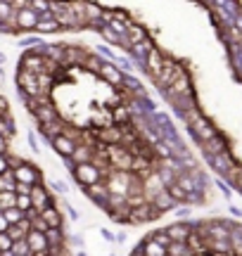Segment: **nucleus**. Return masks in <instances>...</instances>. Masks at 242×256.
I'll return each mask as SVG.
<instances>
[{
  "mask_svg": "<svg viewBox=\"0 0 242 256\" xmlns=\"http://www.w3.org/2000/svg\"><path fill=\"white\" fill-rule=\"evenodd\" d=\"M19 69L24 72H31V74H43L48 69V57L38 50V48H31L22 55V62H19Z\"/></svg>",
  "mask_w": 242,
  "mask_h": 256,
  "instance_id": "obj_1",
  "label": "nucleus"
},
{
  "mask_svg": "<svg viewBox=\"0 0 242 256\" xmlns=\"http://www.w3.org/2000/svg\"><path fill=\"white\" fill-rule=\"evenodd\" d=\"M74 176H76V180H78L81 185H86V188L102 180V171H100L93 162H88V164H76L74 166Z\"/></svg>",
  "mask_w": 242,
  "mask_h": 256,
  "instance_id": "obj_2",
  "label": "nucleus"
},
{
  "mask_svg": "<svg viewBox=\"0 0 242 256\" xmlns=\"http://www.w3.org/2000/svg\"><path fill=\"white\" fill-rule=\"evenodd\" d=\"M38 22H40V14H38L34 8H22V10H17V14H14V26H17V31H36Z\"/></svg>",
  "mask_w": 242,
  "mask_h": 256,
  "instance_id": "obj_3",
  "label": "nucleus"
},
{
  "mask_svg": "<svg viewBox=\"0 0 242 256\" xmlns=\"http://www.w3.org/2000/svg\"><path fill=\"white\" fill-rule=\"evenodd\" d=\"M12 171H14L17 183H28V185L40 183V171L34 164H28V162H19L17 166H12Z\"/></svg>",
  "mask_w": 242,
  "mask_h": 256,
  "instance_id": "obj_4",
  "label": "nucleus"
},
{
  "mask_svg": "<svg viewBox=\"0 0 242 256\" xmlns=\"http://www.w3.org/2000/svg\"><path fill=\"white\" fill-rule=\"evenodd\" d=\"M17 86H19V90L26 92V95H31V98L40 95V90H38V74H31V72L19 69V74H17Z\"/></svg>",
  "mask_w": 242,
  "mask_h": 256,
  "instance_id": "obj_5",
  "label": "nucleus"
},
{
  "mask_svg": "<svg viewBox=\"0 0 242 256\" xmlns=\"http://www.w3.org/2000/svg\"><path fill=\"white\" fill-rule=\"evenodd\" d=\"M178 76H183V66H180V64H176L174 60H166V62H164V69H162V74L157 76V83L162 86V88H168V86L176 81Z\"/></svg>",
  "mask_w": 242,
  "mask_h": 256,
  "instance_id": "obj_6",
  "label": "nucleus"
},
{
  "mask_svg": "<svg viewBox=\"0 0 242 256\" xmlns=\"http://www.w3.org/2000/svg\"><path fill=\"white\" fill-rule=\"evenodd\" d=\"M50 142H52V147H55V152H57V154L66 156V159H72V154L76 152V145H78V142H76L74 138L64 136V133H62V136H55L52 140H50Z\"/></svg>",
  "mask_w": 242,
  "mask_h": 256,
  "instance_id": "obj_7",
  "label": "nucleus"
},
{
  "mask_svg": "<svg viewBox=\"0 0 242 256\" xmlns=\"http://www.w3.org/2000/svg\"><path fill=\"white\" fill-rule=\"evenodd\" d=\"M26 242H28V247H31V256L38 254V252H48V249H50L48 235H46V232H40V230H34V228L28 230Z\"/></svg>",
  "mask_w": 242,
  "mask_h": 256,
  "instance_id": "obj_8",
  "label": "nucleus"
},
{
  "mask_svg": "<svg viewBox=\"0 0 242 256\" xmlns=\"http://www.w3.org/2000/svg\"><path fill=\"white\" fill-rule=\"evenodd\" d=\"M31 202H34V209H36V211H43V209H48V206L52 204V200H50V192H48L40 183L31 188Z\"/></svg>",
  "mask_w": 242,
  "mask_h": 256,
  "instance_id": "obj_9",
  "label": "nucleus"
},
{
  "mask_svg": "<svg viewBox=\"0 0 242 256\" xmlns=\"http://www.w3.org/2000/svg\"><path fill=\"white\" fill-rule=\"evenodd\" d=\"M95 150H98V147H93L90 142H78V145H76V152L72 154V162H74V166L76 164H88V162H93V159H95Z\"/></svg>",
  "mask_w": 242,
  "mask_h": 256,
  "instance_id": "obj_10",
  "label": "nucleus"
},
{
  "mask_svg": "<svg viewBox=\"0 0 242 256\" xmlns=\"http://www.w3.org/2000/svg\"><path fill=\"white\" fill-rule=\"evenodd\" d=\"M31 114L36 116V121L40 124V126H48V124H55V121H60V114H57V110L52 107V104L38 107V110H34Z\"/></svg>",
  "mask_w": 242,
  "mask_h": 256,
  "instance_id": "obj_11",
  "label": "nucleus"
},
{
  "mask_svg": "<svg viewBox=\"0 0 242 256\" xmlns=\"http://www.w3.org/2000/svg\"><path fill=\"white\" fill-rule=\"evenodd\" d=\"M164 62H166V57H162V52L159 50H150V55H148V72L157 78L159 74H162V69H164Z\"/></svg>",
  "mask_w": 242,
  "mask_h": 256,
  "instance_id": "obj_12",
  "label": "nucleus"
},
{
  "mask_svg": "<svg viewBox=\"0 0 242 256\" xmlns=\"http://www.w3.org/2000/svg\"><path fill=\"white\" fill-rule=\"evenodd\" d=\"M166 232H168V238L174 240V242H188L192 228H190L188 223H174V226H168L166 228Z\"/></svg>",
  "mask_w": 242,
  "mask_h": 256,
  "instance_id": "obj_13",
  "label": "nucleus"
},
{
  "mask_svg": "<svg viewBox=\"0 0 242 256\" xmlns=\"http://www.w3.org/2000/svg\"><path fill=\"white\" fill-rule=\"evenodd\" d=\"M98 138L102 140L104 145H119L121 138H124V130H119V128H112V126H107V128H100V130H98Z\"/></svg>",
  "mask_w": 242,
  "mask_h": 256,
  "instance_id": "obj_14",
  "label": "nucleus"
},
{
  "mask_svg": "<svg viewBox=\"0 0 242 256\" xmlns=\"http://www.w3.org/2000/svg\"><path fill=\"white\" fill-rule=\"evenodd\" d=\"M168 95H174V98H178V95H183V98H188L190 95V83H188V76L183 74V76H178L176 81L171 83L166 88Z\"/></svg>",
  "mask_w": 242,
  "mask_h": 256,
  "instance_id": "obj_15",
  "label": "nucleus"
},
{
  "mask_svg": "<svg viewBox=\"0 0 242 256\" xmlns=\"http://www.w3.org/2000/svg\"><path fill=\"white\" fill-rule=\"evenodd\" d=\"M40 216H43V220H46L50 228H62V214H60V209H57L55 204H50L48 209L40 211Z\"/></svg>",
  "mask_w": 242,
  "mask_h": 256,
  "instance_id": "obj_16",
  "label": "nucleus"
},
{
  "mask_svg": "<svg viewBox=\"0 0 242 256\" xmlns=\"http://www.w3.org/2000/svg\"><path fill=\"white\" fill-rule=\"evenodd\" d=\"M86 190H88V194H90L93 200H98V202H100V204H107V202H110V194H112L107 185H100V183L88 185Z\"/></svg>",
  "mask_w": 242,
  "mask_h": 256,
  "instance_id": "obj_17",
  "label": "nucleus"
},
{
  "mask_svg": "<svg viewBox=\"0 0 242 256\" xmlns=\"http://www.w3.org/2000/svg\"><path fill=\"white\" fill-rule=\"evenodd\" d=\"M142 252H145V256H168L164 244H159V242H154V240H150V238L142 242Z\"/></svg>",
  "mask_w": 242,
  "mask_h": 256,
  "instance_id": "obj_18",
  "label": "nucleus"
},
{
  "mask_svg": "<svg viewBox=\"0 0 242 256\" xmlns=\"http://www.w3.org/2000/svg\"><path fill=\"white\" fill-rule=\"evenodd\" d=\"M0 192H17V178H14L12 168L0 174Z\"/></svg>",
  "mask_w": 242,
  "mask_h": 256,
  "instance_id": "obj_19",
  "label": "nucleus"
},
{
  "mask_svg": "<svg viewBox=\"0 0 242 256\" xmlns=\"http://www.w3.org/2000/svg\"><path fill=\"white\" fill-rule=\"evenodd\" d=\"M100 74H102L104 81L114 83V86H119V83H121V74H119V69H116V66H112V64H102V66H100Z\"/></svg>",
  "mask_w": 242,
  "mask_h": 256,
  "instance_id": "obj_20",
  "label": "nucleus"
},
{
  "mask_svg": "<svg viewBox=\"0 0 242 256\" xmlns=\"http://www.w3.org/2000/svg\"><path fill=\"white\" fill-rule=\"evenodd\" d=\"M50 247H64V230L62 228H50L46 232Z\"/></svg>",
  "mask_w": 242,
  "mask_h": 256,
  "instance_id": "obj_21",
  "label": "nucleus"
},
{
  "mask_svg": "<svg viewBox=\"0 0 242 256\" xmlns=\"http://www.w3.org/2000/svg\"><path fill=\"white\" fill-rule=\"evenodd\" d=\"M60 28H62V24H60L57 19H40L36 31L38 34H52V31H60Z\"/></svg>",
  "mask_w": 242,
  "mask_h": 256,
  "instance_id": "obj_22",
  "label": "nucleus"
},
{
  "mask_svg": "<svg viewBox=\"0 0 242 256\" xmlns=\"http://www.w3.org/2000/svg\"><path fill=\"white\" fill-rule=\"evenodd\" d=\"M126 38H128V43L130 46H136V43H142L145 40V28H140V26H136V24H130L128 26V34H126Z\"/></svg>",
  "mask_w": 242,
  "mask_h": 256,
  "instance_id": "obj_23",
  "label": "nucleus"
},
{
  "mask_svg": "<svg viewBox=\"0 0 242 256\" xmlns=\"http://www.w3.org/2000/svg\"><path fill=\"white\" fill-rule=\"evenodd\" d=\"M166 190H168V194L174 197V200H178V202H183V200H192V194L188 190H183L178 183H171V185H166Z\"/></svg>",
  "mask_w": 242,
  "mask_h": 256,
  "instance_id": "obj_24",
  "label": "nucleus"
},
{
  "mask_svg": "<svg viewBox=\"0 0 242 256\" xmlns=\"http://www.w3.org/2000/svg\"><path fill=\"white\" fill-rule=\"evenodd\" d=\"M174 202H176V200H174V197L168 194V190H164V192H162V194L157 197V200L152 202V204H154L159 211H166V209H171V206H174Z\"/></svg>",
  "mask_w": 242,
  "mask_h": 256,
  "instance_id": "obj_25",
  "label": "nucleus"
},
{
  "mask_svg": "<svg viewBox=\"0 0 242 256\" xmlns=\"http://www.w3.org/2000/svg\"><path fill=\"white\" fill-rule=\"evenodd\" d=\"M0 136H5L8 140L14 136V121H12V116H2L0 119Z\"/></svg>",
  "mask_w": 242,
  "mask_h": 256,
  "instance_id": "obj_26",
  "label": "nucleus"
},
{
  "mask_svg": "<svg viewBox=\"0 0 242 256\" xmlns=\"http://www.w3.org/2000/svg\"><path fill=\"white\" fill-rule=\"evenodd\" d=\"M0 206L2 211L17 206V192H0Z\"/></svg>",
  "mask_w": 242,
  "mask_h": 256,
  "instance_id": "obj_27",
  "label": "nucleus"
},
{
  "mask_svg": "<svg viewBox=\"0 0 242 256\" xmlns=\"http://www.w3.org/2000/svg\"><path fill=\"white\" fill-rule=\"evenodd\" d=\"M2 214H5V218L10 220V226H12V223H19V220H24L26 218V214H24V211L19 209V206H12V209H5L2 211Z\"/></svg>",
  "mask_w": 242,
  "mask_h": 256,
  "instance_id": "obj_28",
  "label": "nucleus"
},
{
  "mask_svg": "<svg viewBox=\"0 0 242 256\" xmlns=\"http://www.w3.org/2000/svg\"><path fill=\"white\" fill-rule=\"evenodd\" d=\"M178 185H180L183 190H188L190 194H192V192H195L197 188H200V185H197V176H195V174L190 176V178H188V176H183V178H178Z\"/></svg>",
  "mask_w": 242,
  "mask_h": 256,
  "instance_id": "obj_29",
  "label": "nucleus"
},
{
  "mask_svg": "<svg viewBox=\"0 0 242 256\" xmlns=\"http://www.w3.org/2000/svg\"><path fill=\"white\" fill-rule=\"evenodd\" d=\"M12 252H14L17 256H31V247H28L26 238H24V240H17V242L12 244Z\"/></svg>",
  "mask_w": 242,
  "mask_h": 256,
  "instance_id": "obj_30",
  "label": "nucleus"
},
{
  "mask_svg": "<svg viewBox=\"0 0 242 256\" xmlns=\"http://www.w3.org/2000/svg\"><path fill=\"white\" fill-rule=\"evenodd\" d=\"M130 50H133V55L145 57V55H150V50H152V43H150L148 38H145L142 43H136V46H130Z\"/></svg>",
  "mask_w": 242,
  "mask_h": 256,
  "instance_id": "obj_31",
  "label": "nucleus"
},
{
  "mask_svg": "<svg viewBox=\"0 0 242 256\" xmlns=\"http://www.w3.org/2000/svg\"><path fill=\"white\" fill-rule=\"evenodd\" d=\"M150 240H154V242H159V244H164V247H168V244L174 242V240L168 238V232H166V230H157V232H152V235H150Z\"/></svg>",
  "mask_w": 242,
  "mask_h": 256,
  "instance_id": "obj_32",
  "label": "nucleus"
},
{
  "mask_svg": "<svg viewBox=\"0 0 242 256\" xmlns=\"http://www.w3.org/2000/svg\"><path fill=\"white\" fill-rule=\"evenodd\" d=\"M17 206L24 214H26L28 209H34V202H31V194H17Z\"/></svg>",
  "mask_w": 242,
  "mask_h": 256,
  "instance_id": "obj_33",
  "label": "nucleus"
},
{
  "mask_svg": "<svg viewBox=\"0 0 242 256\" xmlns=\"http://www.w3.org/2000/svg\"><path fill=\"white\" fill-rule=\"evenodd\" d=\"M31 8L36 10L38 14H43V12H52V10H50V0H31Z\"/></svg>",
  "mask_w": 242,
  "mask_h": 256,
  "instance_id": "obj_34",
  "label": "nucleus"
},
{
  "mask_svg": "<svg viewBox=\"0 0 242 256\" xmlns=\"http://www.w3.org/2000/svg\"><path fill=\"white\" fill-rule=\"evenodd\" d=\"M19 46H22V48H28V50H31V48H40L43 43H40V38L28 36V38H22V40H19Z\"/></svg>",
  "mask_w": 242,
  "mask_h": 256,
  "instance_id": "obj_35",
  "label": "nucleus"
},
{
  "mask_svg": "<svg viewBox=\"0 0 242 256\" xmlns=\"http://www.w3.org/2000/svg\"><path fill=\"white\" fill-rule=\"evenodd\" d=\"M31 228H34V230H40V232H48V230H50V226H48L46 220H43V216L38 214L36 218L31 220Z\"/></svg>",
  "mask_w": 242,
  "mask_h": 256,
  "instance_id": "obj_36",
  "label": "nucleus"
},
{
  "mask_svg": "<svg viewBox=\"0 0 242 256\" xmlns=\"http://www.w3.org/2000/svg\"><path fill=\"white\" fill-rule=\"evenodd\" d=\"M12 244H14V240L10 238L8 232H0V252H10Z\"/></svg>",
  "mask_w": 242,
  "mask_h": 256,
  "instance_id": "obj_37",
  "label": "nucleus"
},
{
  "mask_svg": "<svg viewBox=\"0 0 242 256\" xmlns=\"http://www.w3.org/2000/svg\"><path fill=\"white\" fill-rule=\"evenodd\" d=\"M206 150L212 152V154H218L221 152V140H216V138H209V142H206Z\"/></svg>",
  "mask_w": 242,
  "mask_h": 256,
  "instance_id": "obj_38",
  "label": "nucleus"
},
{
  "mask_svg": "<svg viewBox=\"0 0 242 256\" xmlns=\"http://www.w3.org/2000/svg\"><path fill=\"white\" fill-rule=\"evenodd\" d=\"M0 116H10V102L2 92H0Z\"/></svg>",
  "mask_w": 242,
  "mask_h": 256,
  "instance_id": "obj_39",
  "label": "nucleus"
},
{
  "mask_svg": "<svg viewBox=\"0 0 242 256\" xmlns=\"http://www.w3.org/2000/svg\"><path fill=\"white\" fill-rule=\"evenodd\" d=\"M12 168V162H10V154H0V174H5Z\"/></svg>",
  "mask_w": 242,
  "mask_h": 256,
  "instance_id": "obj_40",
  "label": "nucleus"
},
{
  "mask_svg": "<svg viewBox=\"0 0 242 256\" xmlns=\"http://www.w3.org/2000/svg\"><path fill=\"white\" fill-rule=\"evenodd\" d=\"M0 154H10V140L5 136H0Z\"/></svg>",
  "mask_w": 242,
  "mask_h": 256,
  "instance_id": "obj_41",
  "label": "nucleus"
},
{
  "mask_svg": "<svg viewBox=\"0 0 242 256\" xmlns=\"http://www.w3.org/2000/svg\"><path fill=\"white\" fill-rule=\"evenodd\" d=\"M31 188H34V185H28V183H17V194H31Z\"/></svg>",
  "mask_w": 242,
  "mask_h": 256,
  "instance_id": "obj_42",
  "label": "nucleus"
},
{
  "mask_svg": "<svg viewBox=\"0 0 242 256\" xmlns=\"http://www.w3.org/2000/svg\"><path fill=\"white\" fill-rule=\"evenodd\" d=\"M8 228H10V220L5 218V214L0 211V232H8Z\"/></svg>",
  "mask_w": 242,
  "mask_h": 256,
  "instance_id": "obj_43",
  "label": "nucleus"
},
{
  "mask_svg": "<svg viewBox=\"0 0 242 256\" xmlns=\"http://www.w3.org/2000/svg\"><path fill=\"white\" fill-rule=\"evenodd\" d=\"M12 5H14L17 10H22V8H31V0H14Z\"/></svg>",
  "mask_w": 242,
  "mask_h": 256,
  "instance_id": "obj_44",
  "label": "nucleus"
},
{
  "mask_svg": "<svg viewBox=\"0 0 242 256\" xmlns=\"http://www.w3.org/2000/svg\"><path fill=\"white\" fill-rule=\"evenodd\" d=\"M114 116H116V121H126V119H128V112H126V110H116V114H114Z\"/></svg>",
  "mask_w": 242,
  "mask_h": 256,
  "instance_id": "obj_45",
  "label": "nucleus"
},
{
  "mask_svg": "<svg viewBox=\"0 0 242 256\" xmlns=\"http://www.w3.org/2000/svg\"><path fill=\"white\" fill-rule=\"evenodd\" d=\"M130 256H145V252H142V247H140V249H136V252H133Z\"/></svg>",
  "mask_w": 242,
  "mask_h": 256,
  "instance_id": "obj_46",
  "label": "nucleus"
},
{
  "mask_svg": "<svg viewBox=\"0 0 242 256\" xmlns=\"http://www.w3.org/2000/svg\"><path fill=\"white\" fill-rule=\"evenodd\" d=\"M0 256H17V254H14V252L10 249V252H0Z\"/></svg>",
  "mask_w": 242,
  "mask_h": 256,
  "instance_id": "obj_47",
  "label": "nucleus"
},
{
  "mask_svg": "<svg viewBox=\"0 0 242 256\" xmlns=\"http://www.w3.org/2000/svg\"><path fill=\"white\" fill-rule=\"evenodd\" d=\"M238 188H240V192H242V174H240V178H238Z\"/></svg>",
  "mask_w": 242,
  "mask_h": 256,
  "instance_id": "obj_48",
  "label": "nucleus"
},
{
  "mask_svg": "<svg viewBox=\"0 0 242 256\" xmlns=\"http://www.w3.org/2000/svg\"><path fill=\"white\" fill-rule=\"evenodd\" d=\"M2 64H5V55H2V52H0V66H2Z\"/></svg>",
  "mask_w": 242,
  "mask_h": 256,
  "instance_id": "obj_49",
  "label": "nucleus"
},
{
  "mask_svg": "<svg viewBox=\"0 0 242 256\" xmlns=\"http://www.w3.org/2000/svg\"><path fill=\"white\" fill-rule=\"evenodd\" d=\"M2 2H14V0H2Z\"/></svg>",
  "mask_w": 242,
  "mask_h": 256,
  "instance_id": "obj_50",
  "label": "nucleus"
},
{
  "mask_svg": "<svg viewBox=\"0 0 242 256\" xmlns=\"http://www.w3.org/2000/svg\"><path fill=\"white\" fill-rule=\"evenodd\" d=\"M2 24H5V22H2V19H0V26H2Z\"/></svg>",
  "mask_w": 242,
  "mask_h": 256,
  "instance_id": "obj_51",
  "label": "nucleus"
},
{
  "mask_svg": "<svg viewBox=\"0 0 242 256\" xmlns=\"http://www.w3.org/2000/svg\"><path fill=\"white\" fill-rule=\"evenodd\" d=\"M76 256H86V254H76Z\"/></svg>",
  "mask_w": 242,
  "mask_h": 256,
  "instance_id": "obj_52",
  "label": "nucleus"
},
{
  "mask_svg": "<svg viewBox=\"0 0 242 256\" xmlns=\"http://www.w3.org/2000/svg\"><path fill=\"white\" fill-rule=\"evenodd\" d=\"M0 211H2V206H0Z\"/></svg>",
  "mask_w": 242,
  "mask_h": 256,
  "instance_id": "obj_53",
  "label": "nucleus"
},
{
  "mask_svg": "<svg viewBox=\"0 0 242 256\" xmlns=\"http://www.w3.org/2000/svg\"><path fill=\"white\" fill-rule=\"evenodd\" d=\"M0 119H2V116H0Z\"/></svg>",
  "mask_w": 242,
  "mask_h": 256,
  "instance_id": "obj_54",
  "label": "nucleus"
}]
</instances>
